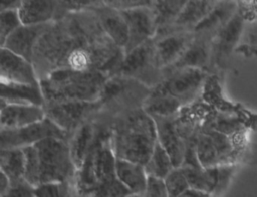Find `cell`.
I'll use <instances>...</instances> for the list:
<instances>
[{
    "label": "cell",
    "mask_w": 257,
    "mask_h": 197,
    "mask_svg": "<svg viewBox=\"0 0 257 197\" xmlns=\"http://www.w3.org/2000/svg\"><path fill=\"white\" fill-rule=\"evenodd\" d=\"M124 55L103 31L94 10L53 20L38 40L33 64L39 78L59 68L99 70L114 75Z\"/></svg>",
    "instance_id": "1"
},
{
    "label": "cell",
    "mask_w": 257,
    "mask_h": 197,
    "mask_svg": "<svg viewBox=\"0 0 257 197\" xmlns=\"http://www.w3.org/2000/svg\"><path fill=\"white\" fill-rule=\"evenodd\" d=\"M99 131L75 176L77 196H132L117 179L116 157L110 144L111 120L97 114Z\"/></svg>",
    "instance_id": "2"
},
{
    "label": "cell",
    "mask_w": 257,
    "mask_h": 197,
    "mask_svg": "<svg viewBox=\"0 0 257 197\" xmlns=\"http://www.w3.org/2000/svg\"><path fill=\"white\" fill-rule=\"evenodd\" d=\"M24 178L33 186L45 182H73L77 168L72 160L68 141L56 137L45 138L23 148Z\"/></svg>",
    "instance_id": "3"
},
{
    "label": "cell",
    "mask_w": 257,
    "mask_h": 197,
    "mask_svg": "<svg viewBox=\"0 0 257 197\" xmlns=\"http://www.w3.org/2000/svg\"><path fill=\"white\" fill-rule=\"evenodd\" d=\"M157 142L155 121L143 108L124 113L111 122L110 144L116 158L145 165Z\"/></svg>",
    "instance_id": "4"
},
{
    "label": "cell",
    "mask_w": 257,
    "mask_h": 197,
    "mask_svg": "<svg viewBox=\"0 0 257 197\" xmlns=\"http://www.w3.org/2000/svg\"><path fill=\"white\" fill-rule=\"evenodd\" d=\"M109 75L99 70L59 68L39 78L45 104L97 101Z\"/></svg>",
    "instance_id": "5"
},
{
    "label": "cell",
    "mask_w": 257,
    "mask_h": 197,
    "mask_svg": "<svg viewBox=\"0 0 257 197\" xmlns=\"http://www.w3.org/2000/svg\"><path fill=\"white\" fill-rule=\"evenodd\" d=\"M151 91L145 83L122 75H111L104 82L98 103L99 113L111 121L127 112L143 108V104Z\"/></svg>",
    "instance_id": "6"
},
{
    "label": "cell",
    "mask_w": 257,
    "mask_h": 197,
    "mask_svg": "<svg viewBox=\"0 0 257 197\" xmlns=\"http://www.w3.org/2000/svg\"><path fill=\"white\" fill-rule=\"evenodd\" d=\"M114 75L135 78L151 88L159 84L163 80V68L158 61L155 39L124 53Z\"/></svg>",
    "instance_id": "7"
},
{
    "label": "cell",
    "mask_w": 257,
    "mask_h": 197,
    "mask_svg": "<svg viewBox=\"0 0 257 197\" xmlns=\"http://www.w3.org/2000/svg\"><path fill=\"white\" fill-rule=\"evenodd\" d=\"M209 71L197 67H176L163 70L162 85L184 105L201 98Z\"/></svg>",
    "instance_id": "8"
},
{
    "label": "cell",
    "mask_w": 257,
    "mask_h": 197,
    "mask_svg": "<svg viewBox=\"0 0 257 197\" xmlns=\"http://www.w3.org/2000/svg\"><path fill=\"white\" fill-rule=\"evenodd\" d=\"M48 137L61 138L67 141L69 139V135L64 130L45 117L38 122L20 128H0V149L24 148Z\"/></svg>",
    "instance_id": "9"
},
{
    "label": "cell",
    "mask_w": 257,
    "mask_h": 197,
    "mask_svg": "<svg viewBox=\"0 0 257 197\" xmlns=\"http://www.w3.org/2000/svg\"><path fill=\"white\" fill-rule=\"evenodd\" d=\"M45 115L70 135L83 123L94 118L100 110L98 101H72L44 104Z\"/></svg>",
    "instance_id": "10"
},
{
    "label": "cell",
    "mask_w": 257,
    "mask_h": 197,
    "mask_svg": "<svg viewBox=\"0 0 257 197\" xmlns=\"http://www.w3.org/2000/svg\"><path fill=\"white\" fill-rule=\"evenodd\" d=\"M128 31V39L123 50L124 53L154 38L157 32L156 17L153 7H139L121 11Z\"/></svg>",
    "instance_id": "11"
},
{
    "label": "cell",
    "mask_w": 257,
    "mask_h": 197,
    "mask_svg": "<svg viewBox=\"0 0 257 197\" xmlns=\"http://www.w3.org/2000/svg\"><path fill=\"white\" fill-rule=\"evenodd\" d=\"M0 80L17 83H39L32 61L5 48L0 49Z\"/></svg>",
    "instance_id": "12"
},
{
    "label": "cell",
    "mask_w": 257,
    "mask_h": 197,
    "mask_svg": "<svg viewBox=\"0 0 257 197\" xmlns=\"http://www.w3.org/2000/svg\"><path fill=\"white\" fill-rule=\"evenodd\" d=\"M153 119L156 124L158 142L169 153L175 167H180L189 143L180 134L175 122V115L170 117H153Z\"/></svg>",
    "instance_id": "13"
},
{
    "label": "cell",
    "mask_w": 257,
    "mask_h": 197,
    "mask_svg": "<svg viewBox=\"0 0 257 197\" xmlns=\"http://www.w3.org/2000/svg\"><path fill=\"white\" fill-rule=\"evenodd\" d=\"M193 38V30L174 31L154 38L158 61L163 70L172 66L183 55Z\"/></svg>",
    "instance_id": "14"
},
{
    "label": "cell",
    "mask_w": 257,
    "mask_h": 197,
    "mask_svg": "<svg viewBox=\"0 0 257 197\" xmlns=\"http://www.w3.org/2000/svg\"><path fill=\"white\" fill-rule=\"evenodd\" d=\"M52 21L39 24H21L15 29L4 41L0 47H5L26 59L32 61L34 55V48L47 30Z\"/></svg>",
    "instance_id": "15"
},
{
    "label": "cell",
    "mask_w": 257,
    "mask_h": 197,
    "mask_svg": "<svg viewBox=\"0 0 257 197\" xmlns=\"http://www.w3.org/2000/svg\"><path fill=\"white\" fill-rule=\"evenodd\" d=\"M218 1L219 0H188L174 22L167 28L158 31L154 38L174 31L194 30Z\"/></svg>",
    "instance_id": "16"
},
{
    "label": "cell",
    "mask_w": 257,
    "mask_h": 197,
    "mask_svg": "<svg viewBox=\"0 0 257 197\" xmlns=\"http://www.w3.org/2000/svg\"><path fill=\"white\" fill-rule=\"evenodd\" d=\"M0 103V128H20L38 122L46 117L42 106Z\"/></svg>",
    "instance_id": "17"
},
{
    "label": "cell",
    "mask_w": 257,
    "mask_h": 197,
    "mask_svg": "<svg viewBox=\"0 0 257 197\" xmlns=\"http://www.w3.org/2000/svg\"><path fill=\"white\" fill-rule=\"evenodd\" d=\"M212 38L194 32V38L189 47L183 55L168 68L197 67L209 71L212 66Z\"/></svg>",
    "instance_id": "18"
},
{
    "label": "cell",
    "mask_w": 257,
    "mask_h": 197,
    "mask_svg": "<svg viewBox=\"0 0 257 197\" xmlns=\"http://www.w3.org/2000/svg\"><path fill=\"white\" fill-rule=\"evenodd\" d=\"M106 35L119 47L124 48L128 39L126 21L120 10L105 3L93 9Z\"/></svg>",
    "instance_id": "19"
},
{
    "label": "cell",
    "mask_w": 257,
    "mask_h": 197,
    "mask_svg": "<svg viewBox=\"0 0 257 197\" xmlns=\"http://www.w3.org/2000/svg\"><path fill=\"white\" fill-rule=\"evenodd\" d=\"M99 131V121L96 116L79 126L69 137L68 145L72 160L78 169L93 145Z\"/></svg>",
    "instance_id": "20"
},
{
    "label": "cell",
    "mask_w": 257,
    "mask_h": 197,
    "mask_svg": "<svg viewBox=\"0 0 257 197\" xmlns=\"http://www.w3.org/2000/svg\"><path fill=\"white\" fill-rule=\"evenodd\" d=\"M236 10V0H219L193 31L213 39L219 30L234 16Z\"/></svg>",
    "instance_id": "21"
},
{
    "label": "cell",
    "mask_w": 257,
    "mask_h": 197,
    "mask_svg": "<svg viewBox=\"0 0 257 197\" xmlns=\"http://www.w3.org/2000/svg\"><path fill=\"white\" fill-rule=\"evenodd\" d=\"M0 102L6 104H27L44 106L45 98L40 83L0 82Z\"/></svg>",
    "instance_id": "22"
},
{
    "label": "cell",
    "mask_w": 257,
    "mask_h": 197,
    "mask_svg": "<svg viewBox=\"0 0 257 197\" xmlns=\"http://www.w3.org/2000/svg\"><path fill=\"white\" fill-rule=\"evenodd\" d=\"M183 106L185 105L171 94L160 82L151 88L143 104V109L152 117H170L176 115Z\"/></svg>",
    "instance_id": "23"
},
{
    "label": "cell",
    "mask_w": 257,
    "mask_h": 197,
    "mask_svg": "<svg viewBox=\"0 0 257 197\" xmlns=\"http://www.w3.org/2000/svg\"><path fill=\"white\" fill-rule=\"evenodd\" d=\"M115 173L117 179L131 192L132 196H143L148 178L145 165L116 158Z\"/></svg>",
    "instance_id": "24"
},
{
    "label": "cell",
    "mask_w": 257,
    "mask_h": 197,
    "mask_svg": "<svg viewBox=\"0 0 257 197\" xmlns=\"http://www.w3.org/2000/svg\"><path fill=\"white\" fill-rule=\"evenodd\" d=\"M23 24H39L55 19L54 0H22L18 9Z\"/></svg>",
    "instance_id": "25"
},
{
    "label": "cell",
    "mask_w": 257,
    "mask_h": 197,
    "mask_svg": "<svg viewBox=\"0 0 257 197\" xmlns=\"http://www.w3.org/2000/svg\"><path fill=\"white\" fill-rule=\"evenodd\" d=\"M0 171L4 172L10 181L24 178L25 153L23 148L0 149Z\"/></svg>",
    "instance_id": "26"
},
{
    "label": "cell",
    "mask_w": 257,
    "mask_h": 197,
    "mask_svg": "<svg viewBox=\"0 0 257 197\" xmlns=\"http://www.w3.org/2000/svg\"><path fill=\"white\" fill-rule=\"evenodd\" d=\"M187 2L188 0H155L153 10L156 17L157 32L171 25Z\"/></svg>",
    "instance_id": "27"
},
{
    "label": "cell",
    "mask_w": 257,
    "mask_h": 197,
    "mask_svg": "<svg viewBox=\"0 0 257 197\" xmlns=\"http://www.w3.org/2000/svg\"><path fill=\"white\" fill-rule=\"evenodd\" d=\"M174 168L175 165L171 156L166 149L159 142H157L149 160L145 164L147 174L165 179V177Z\"/></svg>",
    "instance_id": "28"
},
{
    "label": "cell",
    "mask_w": 257,
    "mask_h": 197,
    "mask_svg": "<svg viewBox=\"0 0 257 197\" xmlns=\"http://www.w3.org/2000/svg\"><path fill=\"white\" fill-rule=\"evenodd\" d=\"M74 195H76V189L73 182H45L35 186L36 197H64Z\"/></svg>",
    "instance_id": "29"
},
{
    "label": "cell",
    "mask_w": 257,
    "mask_h": 197,
    "mask_svg": "<svg viewBox=\"0 0 257 197\" xmlns=\"http://www.w3.org/2000/svg\"><path fill=\"white\" fill-rule=\"evenodd\" d=\"M56 5L55 19H59L64 15L72 12L92 10L102 4L104 0H54Z\"/></svg>",
    "instance_id": "30"
},
{
    "label": "cell",
    "mask_w": 257,
    "mask_h": 197,
    "mask_svg": "<svg viewBox=\"0 0 257 197\" xmlns=\"http://www.w3.org/2000/svg\"><path fill=\"white\" fill-rule=\"evenodd\" d=\"M165 182L170 197H178L190 187L188 179L181 167H175L166 177Z\"/></svg>",
    "instance_id": "31"
},
{
    "label": "cell",
    "mask_w": 257,
    "mask_h": 197,
    "mask_svg": "<svg viewBox=\"0 0 257 197\" xmlns=\"http://www.w3.org/2000/svg\"><path fill=\"white\" fill-rule=\"evenodd\" d=\"M21 24L22 20L18 10L0 11V45H2L6 38Z\"/></svg>",
    "instance_id": "32"
},
{
    "label": "cell",
    "mask_w": 257,
    "mask_h": 197,
    "mask_svg": "<svg viewBox=\"0 0 257 197\" xmlns=\"http://www.w3.org/2000/svg\"><path fill=\"white\" fill-rule=\"evenodd\" d=\"M143 196L145 197H169L164 178L148 175L146 188Z\"/></svg>",
    "instance_id": "33"
},
{
    "label": "cell",
    "mask_w": 257,
    "mask_h": 197,
    "mask_svg": "<svg viewBox=\"0 0 257 197\" xmlns=\"http://www.w3.org/2000/svg\"><path fill=\"white\" fill-rule=\"evenodd\" d=\"M35 196V186L25 178L10 181V187L4 197H33Z\"/></svg>",
    "instance_id": "34"
},
{
    "label": "cell",
    "mask_w": 257,
    "mask_h": 197,
    "mask_svg": "<svg viewBox=\"0 0 257 197\" xmlns=\"http://www.w3.org/2000/svg\"><path fill=\"white\" fill-rule=\"evenodd\" d=\"M218 169V179H217V185L216 189L214 191V195H219L221 192L225 191L227 186L229 185V182L231 180L234 167L231 164H222L217 166Z\"/></svg>",
    "instance_id": "35"
},
{
    "label": "cell",
    "mask_w": 257,
    "mask_h": 197,
    "mask_svg": "<svg viewBox=\"0 0 257 197\" xmlns=\"http://www.w3.org/2000/svg\"><path fill=\"white\" fill-rule=\"evenodd\" d=\"M104 2L106 5L122 11L139 7H153L155 0H104Z\"/></svg>",
    "instance_id": "36"
},
{
    "label": "cell",
    "mask_w": 257,
    "mask_h": 197,
    "mask_svg": "<svg viewBox=\"0 0 257 197\" xmlns=\"http://www.w3.org/2000/svg\"><path fill=\"white\" fill-rule=\"evenodd\" d=\"M22 0H0V11L3 10H18Z\"/></svg>",
    "instance_id": "37"
},
{
    "label": "cell",
    "mask_w": 257,
    "mask_h": 197,
    "mask_svg": "<svg viewBox=\"0 0 257 197\" xmlns=\"http://www.w3.org/2000/svg\"><path fill=\"white\" fill-rule=\"evenodd\" d=\"M10 187L9 177L2 171H0V197H4Z\"/></svg>",
    "instance_id": "38"
},
{
    "label": "cell",
    "mask_w": 257,
    "mask_h": 197,
    "mask_svg": "<svg viewBox=\"0 0 257 197\" xmlns=\"http://www.w3.org/2000/svg\"><path fill=\"white\" fill-rule=\"evenodd\" d=\"M192 196H196V197H203V196H210L208 193H206L205 191H202L200 189L197 188H193V187H189L182 195V197H192Z\"/></svg>",
    "instance_id": "39"
}]
</instances>
